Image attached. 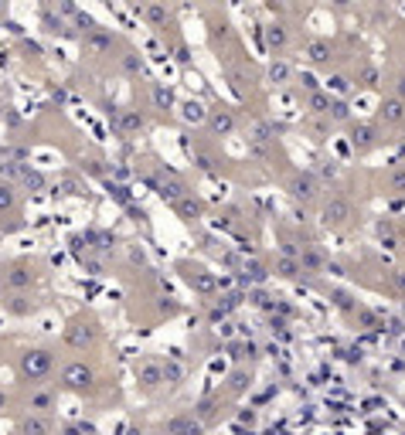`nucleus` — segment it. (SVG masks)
Returning <instances> with one entry per match:
<instances>
[{
  "mask_svg": "<svg viewBox=\"0 0 405 435\" xmlns=\"http://www.w3.org/2000/svg\"><path fill=\"white\" fill-rule=\"evenodd\" d=\"M21 371L28 374V377H45L48 371H51V354L48 350H28L24 354V360H21Z\"/></svg>",
  "mask_w": 405,
  "mask_h": 435,
  "instance_id": "f257e3e1",
  "label": "nucleus"
},
{
  "mask_svg": "<svg viewBox=\"0 0 405 435\" xmlns=\"http://www.w3.org/2000/svg\"><path fill=\"white\" fill-rule=\"evenodd\" d=\"M351 215H354V208H351V201H347V198H330V201L324 204V225H330V228L344 225Z\"/></svg>",
  "mask_w": 405,
  "mask_h": 435,
  "instance_id": "f03ea898",
  "label": "nucleus"
},
{
  "mask_svg": "<svg viewBox=\"0 0 405 435\" xmlns=\"http://www.w3.org/2000/svg\"><path fill=\"white\" fill-rule=\"evenodd\" d=\"M317 190H320V184H317V177L313 173H296L293 177V198L303 204H310L313 198H317Z\"/></svg>",
  "mask_w": 405,
  "mask_h": 435,
  "instance_id": "7ed1b4c3",
  "label": "nucleus"
},
{
  "mask_svg": "<svg viewBox=\"0 0 405 435\" xmlns=\"http://www.w3.org/2000/svg\"><path fill=\"white\" fill-rule=\"evenodd\" d=\"M62 377H65V385H68L72 391H85L89 385H93V371H89L85 364H68Z\"/></svg>",
  "mask_w": 405,
  "mask_h": 435,
  "instance_id": "20e7f679",
  "label": "nucleus"
},
{
  "mask_svg": "<svg viewBox=\"0 0 405 435\" xmlns=\"http://www.w3.org/2000/svg\"><path fill=\"white\" fill-rule=\"evenodd\" d=\"M378 116H382V123L402 126L405 123V102H402V99H385V102H382V109H378Z\"/></svg>",
  "mask_w": 405,
  "mask_h": 435,
  "instance_id": "39448f33",
  "label": "nucleus"
},
{
  "mask_svg": "<svg viewBox=\"0 0 405 435\" xmlns=\"http://www.w3.org/2000/svg\"><path fill=\"white\" fill-rule=\"evenodd\" d=\"M351 146H354L358 154H368L374 146V126H368V123L354 126V129H351Z\"/></svg>",
  "mask_w": 405,
  "mask_h": 435,
  "instance_id": "423d86ee",
  "label": "nucleus"
},
{
  "mask_svg": "<svg viewBox=\"0 0 405 435\" xmlns=\"http://www.w3.org/2000/svg\"><path fill=\"white\" fill-rule=\"evenodd\" d=\"M208 126H211L215 133H221V136H225V133H232V129H235V116L228 112V109H215V112L208 116Z\"/></svg>",
  "mask_w": 405,
  "mask_h": 435,
  "instance_id": "0eeeda50",
  "label": "nucleus"
},
{
  "mask_svg": "<svg viewBox=\"0 0 405 435\" xmlns=\"http://www.w3.org/2000/svg\"><path fill=\"white\" fill-rule=\"evenodd\" d=\"M296 262H300L303 272H320V269H324V255L313 249V245H303V252H300V259H296Z\"/></svg>",
  "mask_w": 405,
  "mask_h": 435,
  "instance_id": "6e6552de",
  "label": "nucleus"
},
{
  "mask_svg": "<svg viewBox=\"0 0 405 435\" xmlns=\"http://www.w3.org/2000/svg\"><path fill=\"white\" fill-rule=\"evenodd\" d=\"M307 58H310L313 65H327L330 62V45L324 41V38H313V41H307Z\"/></svg>",
  "mask_w": 405,
  "mask_h": 435,
  "instance_id": "1a4fd4ad",
  "label": "nucleus"
},
{
  "mask_svg": "<svg viewBox=\"0 0 405 435\" xmlns=\"http://www.w3.org/2000/svg\"><path fill=\"white\" fill-rule=\"evenodd\" d=\"M286 41H290V38H286V28H283V24H269V28H265V45L273 48V51H283Z\"/></svg>",
  "mask_w": 405,
  "mask_h": 435,
  "instance_id": "9d476101",
  "label": "nucleus"
},
{
  "mask_svg": "<svg viewBox=\"0 0 405 435\" xmlns=\"http://www.w3.org/2000/svg\"><path fill=\"white\" fill-rule=\"evenodd\" d=\"M303 269H300V262H296L293 255H283L280 262H276V276H283V279H296Z\"/></svg>",
  "mask_w": 405,
  "mask_h": 435,
  "instance_id": "9b49d317",
  "label": "nucleus"
},
{
  "mask_svg": "<svg viewBox=\"0 0 405 435\" xmlns=\"http://www.w3.org/2000/svg\"><path fill=\"white\" fill-rule=\"evenodd\" d=\"M140 381L147 385V388H157V385L164 381V367H160V364H143V367H140Z\"/></svg>",
  "mask_w": 405,
  "mask_h": 435,
  "instance_id": "f8f14e48",
  "label": "nucleus"
},
{
  "mask_svg": "<svg viewBox=\"0 0 405 435\" xmlns=\"http://www.w3.org/2000/svg\"><path fill=\"white\" fill-rule=\"evenodd\" d=\"M167 432L171 435H201V425H194V419H174Z\"/></svg>",
  "mask_w": 405,
  "mask_h": 435,
  "instance_id": "ddd939ff",
  "label": "nucleus"
},
{
  "mask_svg": "<svg viewBox=\"0 0 405 435\" xmlns=\"http://www.w3.org/2000/svg\"><path fill=\"white\" fill-rule=\"evenodd\" d=\"M89 340H93V330L85 323H75L68 330V343H72V347H82V343H89Z\"/></svg>",
  "mask_w": 405,
  "mask_h": 435,
  "instance_id": "4468645a",
  "label": "nucleus"
},
{
  "mask_svg": "<svg viewBox=\"0 0 405 435\" xmlns=\"http://www.w3.org/2000/svg\"><path fill=\"white\" fill-rule=\"evenodd\" d=\"M358 85H361V89H374V85H378V72H374L372 65H364V68H361Z\"/></svg>",
  "mask_w": 405,
  "mask_h": 435,
  "instance_id": "2eb2a0df",
  "label": "nucleus"
},
{
  "mask_svg": "<svg viewBox=\"0 0 405 435\" xmlns=\"http://www.w3.org/2000/svg\"><path fill=\"white\" fill-rule=\"evenodd\" d=\"M389 187L395 190V194H405V167H399V171H391Z\"/></svg>",
  "mask_w": 405,
  "mask_h": 435,
  "instance_id": "dca6fc26",
  "label": "nucleus"
},
{
  "mask_svg": "<svg viewBox=\"0 0 405 435\" xmlns=\"http://www.w3.org/2000/svg\"><path fill=\"white\" fill-rule=\"evenodd\" d=\"M24 432H28V435H48V421L45 419L28 421V425H24Z\"/></svg>",
  "mask_w": 405,
  "mask_h": 435,
  "instance_id": "f3484780",
  "label": "nucleus"
},
{
  "mask_svg": "<svg viewBox=\"0 0 405 435\" xmlns=\"http://www.w3.org/2000/svg\"><path fill=\"white\" fill-rule=\"evenodd\" d=\"M286 75H290V68H286L283 62H273V68H269V78H273V82H286Z\"/></svg>",
  "mask_w": 405,
  "mask_h": 435,
  "instance_id": "a211bd4d",
  "label": "nucleus"
},
{
  "mask_svg": "<svg viewBox=\"0 0 405 435\" xmlns=\"http://www.w3.org/2000/svg\"><path fill=\"white\" fill-rule=\"evenodd\" d=\"M310 106H313V112H327V109H330V102H327V95L313 92V95H310Z\"/></svg>",
  "mask_w": 405,
  "mask_h": 435,
  "instance_id": "6ab92c4d",
  "label": "nucleus"
},
{
  "mask_svg": "<svg viewBox=\"0 0 405 435\" xmlns=\"http://www.w3.org/2000/svg\"><path fill=\"white\" fill-rule=\"evenodd\" d=\"M327 116H334V119H347V102H330V109H327Z\"/></svg>",
  "mask_w": 405,
  "mask_h": 435,
  "instance_id": "aec40b11",
  "label": "nucleus"
},
{
  "mask_svg": "<svg viewBox=\"0 0 405 435\" xmlns=\"http://www.w3.org/2000/svg\"><path fill=\"white\" fill-rule=\"evenodd\" d=\"M337 173V163L334 160H320V177H334Z\"/></svg>",
  "mask_w": 405,
  "mask_h": 435,
  "instance_id": "412c9836",
  "label": "nucleus"
},
{
  "mask_svg": "<svg viewBox=\"0 0 405 435\" xmlns=\"http://www.w3.org/2000/svg\"><path fill=\"white\" fill-rule=\"evenodd\" d=\"M34 408H48V404H51V394H34Z\"/></svg>",
  "mask_w": 405,
  "mask_h": 435,
  "instance_id": "4be33fe9",
  "label": "nucleus"
},
{
  "mask_svg": "<svg viewBox=\"0 0 405 435\" xmlns=\"http://www.w3.org/2000/svg\"><path fill=\"white\" fill-rule=\"evenodd\" d=\"M391 282L399 286V293H405V272H395V276H391Z\"/></svg>",
  "mask_w": 405,
  "mask_h": 435,
  "instance_id": "5701e85b",
  "label": "nucleus"
},
{
  "mask_svg": "<svg viewBox=\"0 0 405 435\" xmlns=\"http://www.w3.org/2000/svg\"><path fill=\"white\" fill-rule=\"evenodd\" d=\"M334 299H337V306H341V310H351V303H347V296L344 293H334Z\"/></svg>",
  "mask_w": 405,
  "mask_h": 435,
  "instance_id": "b1692460",
  "label": "nucleus"
},
{
  "mask_svg": "<svg viewBox=\"0 0 405 435\" xmlns=\"http://www.w3.org/2000/svg\"><path fill=\"white\" fill-rule=\"evenodd\" d=\"M395 89H399V95H395V99H402V102H405V75H399V85H395Z\"/></svg>",
  "mask_w": 405,
  "mask_h": 435,
  "instance_id": "393cba45",
  "label": "nucleus"
}]
</instances>
